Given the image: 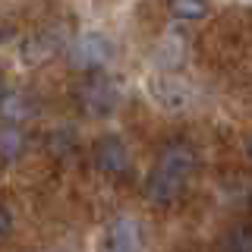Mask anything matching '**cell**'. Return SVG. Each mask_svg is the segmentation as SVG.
Returning <instances> with one entry per match:
<instances>
[{
	"label": "cell",
	"mask_w": 252,
	"mask_h": 252,
	"mask_svg": "<svg viewBox=\"0 0 252 252\" xmlns=\"http://www.w3.org/2000/svg\"><path fill=\"white\" fill-rule=\"evenodd\" d=\"M192 170H195L192 145H186V142H170L161 152V158H158V167L152 170V177H148L145 195L155 205H170L183 192V186H186V180L192 177Z\"/></svg>",
	"instance_id": "cell-1"
},
{
	"label": "cell",
	"mask_w": 252,
	"mask_h": 252,
	"mask_svg": "<svg viewBox=\"0 0 252 252\" xmlns=\"http://www.w3.org/2000/svg\"><path fill=\"white\" fill-rule=\"evenodd\" d=\"M114 54V44L110 38H104L101 32H85L79 35L66 51V60L73 69H101Z\"/></svg>",
	"instance_id": "cell-2"
},
{
	"label": "cell",
	"mask_w": 252,
	"mask_h": 252,
	"mask_svg": "<svg viewBox=\"0 0 252 252\" xmlns=\"http://www.w3.org/2000/svg\"><path fill=\"white\" fill-rule=\"evenodd\" d=\"M76 98H79V104H82L85 114L104 117L120 104V89H117V82L107 79V76H92V79L82 82V89H79Z\"/></svg>",
	"instance_id": "cell-3"
},
{
	"label": "cell",
	"mask_w": 252,
	"mask_h": 252,
	"mask_svg": "<svg viewBox=\"0 0 252 252\" xmlns=\"http://www.w3.org/2000/svg\"><path fill=\"white\" fill-rule=\"evenodd\" d=\"M98 252H142V233L132 218H117L107 224Z\"/></svg>",
	"instance_id": "cell-4"
},
{
	"label": "cell",
	"mask_w": 252,
	"mask_h": 252,
	"mask_svg": "<svg viewBox=\"0 0 252 252\" xmlns=\"http://www.w3.org/2000/svg\"><path fill=\"white\" fill-rule=\"evenodd\" d=\"M94 164H98V170L104 173H114V177H120V173L129 170V148L123 145V139L117 136H101L94 142Z\"/></svg>",
	"instance_id": "cell-5"
},
{
	"label": "cell",
	"mask_w": 252,
	"mask_h": 252,
	"mask_svg": "<svg viewBox=\"0 0 252 252\" xmlns=\"http://www.w3.org/2000/svg\"><path fill=\"white\" fill-rule=\"evenodd\" d=\"M57 47H60V32L47 29V32H41V35H35V38H29V41L22 44V60H26V63H41V60L51 57Z\"/></svg>",
	"instance_id": "cell-6"
},
{
	"label": "cell",
	"mask_w": 252,
	"mask_h": 252,
	"mask_svg": "<svg viewBox=\"0 0 252 252\" xmlns=\"http://www.w3.org/2000/svg\"><path fill=\"white\" fill-rule=\"evenodd\" d=\"M152 94L161 101L164 107H186V101L192 98V92H189L180 79H155Z\"/></svg>",
	"instance_id": "cell-7"
},
{
	"label": "cell",
	"mask_w": 252,
	"mask_h": 252,
	"mask_svg": "<svg viewBox=\"0 0 252 252\" xmlns=\"http://www.w3.org/2000/svg\"><path fill=\"white\" fill-rule=\"evenodd\" d=\"M26 152V136L16 126H0V161H16Z\"/></svg>",
	"instance_id": "cell-8"
},
{
	"label": "cell",
	"mask_w": 252,
	"mask_h": 252,
	"mask_svg": "<svg viewBox=\"0 0 252 252\" xmlns=\"http://www.w3.org/2000/svg\"><path fill=\"white\" fill-rule=\"evenodd\" d=\"M220 252H252V224H236L224 233Z\"/></svg>",
	"instance_id": "cell-9"
},
{
	"label": "cell",
	"mask_w": 252,
	"mask_h": 252,
	"mask_svg": "<svg viewBox=\"0 0 252 252\" xmlns=\"http://www.w3.org/2000/svg\"><path fill=\"white\" fill-rule=\"evenodd\" d=\"M167 6L177 19H186V22H195V19L208 16V0H170Z\"/></svg>",
	"instance_id": "cell-10"
},
{
	"label": "cell",
	"mask_w": 252,
	"mask_h": 252,
	"mask_svg": "<svg viewBox=\"0 0 252 252\" xmlns=\"http://www.w3.org/2000/svg\"><path fill=\"white\" fill-rule=\"evenodd\" d=\"M10 233H13V215L3 208V205H0V243H3Z\"/></svg>",
	"instance_id": "cell-11"
},
{
	"label": "cell",
	"mask_w": 252,
	"mask_h": 252,
	"mask_svg": "<svg viewBox=\"0 0 252 252\" xmlns=\"http://www.w3.org/2000/svg\"><path fill=\"white\" fill-rule=\"evenodd\" d=\"M10 35H13V29H10V26H0V41H6Z\"/></svg>",
	"instance_id": "cell-12"
},
{
	"label": "cell",
	"mask_w": 252,
	"mask_h": 252,
	"mask_svg": "<svg viewBox=\"0 0 252 252\" xmlns=\"http://www.w3.org/2000/svg\"><path fill=\"white\" fill-rule=\"evenodd\" d=\"M246 152H249V158H252V139H249V142H246Z\"/></svg>",
	"instance_id": "cell-13"
}]
</instances>
